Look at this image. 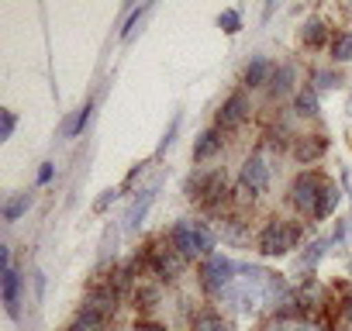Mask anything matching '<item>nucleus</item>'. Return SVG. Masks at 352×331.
Segmentation results:
<instances>
[{
	"label": "nucleus",
	"mask_w": 352,
	"mask_h": 331,
	"mask_svg": "<svg viewBox=\"0 0 352 331\" xmlns=\"http://www.w3.org/2000/svg\"><path fill=\"white\" fill-rule=\"evenodd\" d=\"M169 242L184 259H201V255H208L214 249V235L204 225H197V221H180L169 231Z\"/></svg>",
	"instance_id": "obj_1"
},
{
	"label": "nucleus",
	"mask_w": 352,
	"mask_h": 331,
	"mask_svg": "<svg viewBox=\"0 0 352 331\" xmlns=\"http://www.w3.org/2000/svg\"><path fill=\"white\" fill-rule=\"evenodd\" d=\"M300 242V228L287 225V221H270L259 231V252L263 255H287L290 249H297Z\"/></svg>",
	"instance_id": "obj_2"
},
{
	"label": "nucleus",
	"mask_w": 352,
	"mask_h": 331,
	"mask_svg": "<svg viewBox=\"0 0 352 331\" xmlns=\"http://www.w3.org/2000/svg\"><path fill=\"white\" fill-rule=\"evenodd\" d=\"M201 283H204L208 293H225L235 283V262L225 259V255H211L201 269Z\"/></svg>",
	"instance_id": "obj_3"
},
{
	"label": "nucleus",
	"mask_w": 352,
	"mask_h": 331,
	"mask_svg": "<svg viewBox=\"0 0 352 331\" xmlns=\"http://www.w3.org/2000/svg\"><path fill=\"white\" fill-rule=\"evenodd\" d=\"M321 187H324V180H321V176H314V173L297 176V180H294V187H290V201H294V207H297V211H304V214H314V211H318Z\"/></svg>",
	"instance_id": "obj_4"
},
{
	"label": "nucleus",
	"mask_w": 352,
	"mask_h": 331,
	"mask_svg": "<svg viewBox=\"0 0 352 331\" xmlns=\"http://www.w3.org/2000/svg\"><path fill=\"white\" fill-rule=\"evenodd\" d=\"M148 266L159 279H176L184 269V255L176 249H166V245H152L148 249Z\"/></svg>",
	"instance_id": "obj_5"
},
{
	"label": "nucleus",
	"mask_w": 352,
	"mask_h": 331,
	"mask_svg": "<svg viewBox=\"0 0 352 331\" xmlns=\"http://www.w3.org/2000/svg\"><path fill=\"white\" fill-rule=\"evenodd\" d=\"M245 117H249V100H245L242 93H232V97L221 104V111H218V131H232V128H239Z\"/></svg>",
	"instance_id": "obj_6"
},
{
	"label": "nucleus",
	"mask_w": 352,
	"mask_h": 331,
	"mask_svg": "<svg viewBox=\"0 0 352 331\" xmlns=\"http://www.w3.org/2000/svg\"><path fill=\"white\" fill-rule=\"evenodd\" d=\"M266 183H270V170H266V162H263L259 155L245 159V166H242V187L249 190V197H252V194H263V190H266Z\"/></svg>",
	"instance_id": "obj_7"
},
{
	"label": "nucleus",
	"mask_w": 352,
	"mask_h": 331,
	"mask_svg": "<svg viewBox=\"0 0 352 331\" xmlns=\"http://www.w3.org/2000/svg\"><path fill=\"white\" fill-rule=\"evenodd\" d=\"M155 190H159V187H148V190H142V194L131 201V207H128V214H124V231H135V228L145 221V214H148V207H152V201H155Z\"/></svg>",
	"instance_id": "obj_8"
},
{
	"label": "nucleus",
	"mask_w": 352,
	"mask_h": 331,
	"mask_svg": "<svg viewBox=\"0 0 352 331\" xmlns=\"http://www.w3.org/2000/svg\"><path fill=\"white\" fill-rule=\"evenodd\" d=\"M118 307V290L114 286H100V290H90L87 300H83V310H94V314H114Z\"/></svg>",
	"instance_id": "obj_9"
},
{
	"label": "nucleus",
	"mask_w": 352,
	"mask_h": 331,
	"mask_svg": "<svg viewBox=\"0 0 352 331\" xmlns=\"http://www.w3.org/2000/svg\"><path fill=\"white\" fill-rule=\"evenodd\" d=\"M18 297H21V276L14 266H8L4 269V307L11 317H18Z\"/></svg>",
	"instance_id": "obj_10"
},
{
	"label": "nucleus",
	"mask_w": 352,
	"mask_h": 331,
	"mask_svg": "<svg viewBox=\"0 0 352 331\" xmlns=\"http://www.w3.org/2000/svg\"><path fill=\"white\" fill-rule=\"evenodd\" d=\"M324 148H328V141H324L321 135H307V138H300V141L294 145V155H297L300 162H314V159L324 155Z\"/></svg>",
	"instance_id": "obj_11"
},
{
	"label": "nucleus",
	"mask_w": 352,
	"mask_h": 331,
	"mask_svg": "<svg viewBox=\"0 0 352 331\" xmlns=\"http://www.w3.org/2000/svg\"><path fill=\"white\" fill-rule=\"evenodd\" d=\"M218 152H221V131L211 128V131H204V135L197 138V145H194V159H197V162H208V159L218 155Z\"/></svg>",
	"instance_id": "obj_12"
},
{
	"label": "nucleus",
	"mask_w": 352,
	"mask_h": 331,
	"mask_svg": "<svg viewBox=\"0 0 352 331\" xmlns=\"http://www.w3.org/2000/svg\"><path fill=\"white\" fill-rule=\"evenodd\" d=\"M270 69H273V66H270V59L256 56V59L245 66V76H242V80H245V87H263V83H266V76H270Z\"/></svg>",
	"instance_id": "obj_13"
},
{
	"label": "nucleus",
	"mask_w": 352,
	"mask_h": 331,
	"mask_svg": "<svg viewBox=\"0 0 352 331\" xmlns=\"http://www.w3.org/2000/svg\"><path fill=\"white\" fill-rule=\"evenodd\" d=\"M338 201H342V190H338L335 183H324V187H321V197H318V211H314V218H328V214L338 207Z\"/></svg>",
	"instance_id": "obj_14"
},
{
	"label": "nucleus",
	"mask_w": 352,
	"mask_h": 331,
	"mask_svg": "<svg viewBox=\"0 0 352 331\" xmlns=\"http://www.w3.org/2000/svg\"><path fill=\"white\" fill-rule=\"evenodd\" d=\"M300 38H304V45H324V42H328V25H324L321 18H311V21L300 28Z\"/></svg>",
	"instance_id": "obj_15"
},
{
	"label": "nucleus",
	"mask_w": 352,
	"mask_h": 331,
	"mask_svg": "<svg viewBox=\"0 0 352 331\" xmlns=\"http://www.w3.org/2000/svg\"><path fill=\"white\" fill-rule=\"evenodd\" d=\"M90 111H94V104H83V107H80L73 117H66V121H63V131H59V135H63V138L80 135V131L87 128V121H90Z\"/></svg>",
	"instance_id": "obj_16"
},
{
	"label": "nucleus",
	"mask_w": 352,
	"mask_h": 331,
	"mask_svg": "<svg viewBox=\"0 0 352 331\" xmlns=\"http://www.w3.org/2000/svg\"><path fill=\"white\" fill-rule=\"evenodd\" d=\"M104 314H94V310H80L76 321L69 324V331H104Z\"/></svg>",
	"instance_id": "obj_17"
},
{
	"label": "nucleus",
	"mask_w": 352,
	"mask_h": 331,
	"mask_svg": "<svg viewBox=\"0 0 352 331\" xmlns=\"http://www.w3.org/2000/svg\"><path fill=\"white\" fill-rule=\"evenodd\" d=\"M194 331H232V328H228V321H221L214 310H201V314L194 317Z\"/></svg>",
	"instance_id": "obj_18"
},
{
	"label": "nucleus",
	"mask_w": 352,
	"mask_h": 331,
	"mask_svg": "<svg viewBox=\"0 0 352 331\" xmlns=\"http://www.w3.org/2000/svg\"><path fill=\"white\" fill-rule=\"evenodd\" d=\"M294 107H297V114H304V117H314V114H318V93H314V87H304V90L297 93Z\"/></svg>",
	"instance_id": "obj_19"
},
{
	"label": "nucleus",
	"mask_w": 352,
	"mask_h": 331,
	"mask_svg": "<svg viewBox=\"0 0 352 331\" xmlns=\"http://www.w3.org/2000/svg\"><path fill=\"white\" fill-rule=\"evenodd\" d=\"M331 59H338V62L352 59V32H338L331 38Z\"/></svg>",
	"instance_id": "obj_20"
},
{
	"label": "nucleus",
	"mask_w": 352,
	"mask_h": 331,
	"mask_svg": "<svg viewBox=\"0 0 352 331\" xmlns=\"http://www.w3.org/2000/svg\"><path fill=\"white\" fill-rule=\"evenodd\" d=\"M290 83H294V66H280V69L273 73V80H270V93L280 97V93L290 90Z\"/></svg>",
	"instance_id": "obj_21"
},
{
	"label": "nucleus",
	"mask_w": 352,
	"mask_h": 331,
	"mask_svg": "<svg viewBox=\"0 0 352 331\" xmlns=\"http://www.w3.org/2000/svg\"><path fill=\"white\" fill-rule=\"evenodd\" d=\"M225 173H214V180H211V187H208V194L201 197L208 207H218V204H225Z\"/></svg>",
	"instance_id": "obj_22"
},
{
	"label": "nucleus",
	"mask_w": 352,
	"mask_h": 331,
	"mask_svg": "<svg viewBox=\"0 0 352 331\" xmlns=\"http://www.w3.org/2000/svg\"><path fill=\"white\" fill-rule=\"evenodd\" d=\"M28 207H32V194H18V197H11V201L4 204V221H18Z\"/></svg>",
	"instance_id": "obj_23"
},
{
	"label": "nucleus",
	"mask_w": 352,
	"mask_h": 331,
	"mask_svg": "<svg viewBox=\"0 0 352 331\" xmlns=\"http://www.w3.org/2000/svg\"><path fill=\"white\" fill-rule=\"evenodd\" d=\"M148 11H152V4H142V8H138V11H135V14L128 18V25H124V32H121V38H131V35L138 32V25H142V18H145Z\"/></svg>",
	"instance_id": "obj_24"
},
{
	"label": "nucleus",
	"mask_w": 352,
	"mask_h": 331,
	"mask_svg": "<svg viewBox=\"0 0 352 331\" xmlns=\"http://www.w3.org/2000/svg\"><path fill=\"white\" fill-rule=\"evenodd\" d=\"M218 25L228 32V35H235L239 28H242V18H239V11H221V18H218Z\"/></svg>",
	"instance_id": "obj_25"
},
{
	"label": "nucleus",
	"mask_w": 352,
	"mask_h": 331,
	"mask_svg": "<svg viewBox=\"0 0 352 331\" xmlns=\"http://www.w3.org/2000/svg\"><path fill=\"white\" fill-rule=\"evenodd\" d=\"M338 83H342V80H338V73H324V69H321V73H314V87H318V90H335Z\"/></svg>",
	"instance_id": "obj_26"
},
{
	"label": "nucleus",
	"mask_w": 352,
	"mask_h": 331,
	"mask_svg": "<svg viewBox=\"0 0 352 331\" xmlns=\"http://www.w3.org/2000/svg\"><path fill=\"white\" fill-rule=\"evenodd\" d=\"M324 249H328V242H314V245H311V252L300 259V269H311V266H314V262L324 255Z\"/></svg>",
	"instance_id": "obj_27"
},
{
	"label": "nucleus",
	"mask_w": 352,
	"mask_h": 331,
	"mask_svg": "<svg viewBox=\"0 0 352 331\" xmlns=\"http://www.w3.org/2000/svg\"><path fill=\"white\" fill-rule=\"evenodd\" d=\"M155 300H159V290L155 286H142L138 290V304L142 307H155Z\"/></svg>",
	"instance_id": "obj_28"
},
{
	"label": "nucleus",
	"mask_w": 352,
	"mask_h": 331,
	"mask_svg": "<svg viewBox=\"0 0 352 331\" xmlns=\"http://www.w3.org/2000/svg\"><path fill=\"white\" fill-rule=\"evenodd\" d=\"M14 124H18V121H14V114H11V111H4V124H0V141H8V138L14 135Z\"/></svg>",
	"instance_id": "obj_29"
},
{
	"label": "nucleus",
	"mask_w": 352,
	"mask_h": 331,
	"mask_svg": "<svg viewBox=\"0 0 352 331\" xmlns=\"http://www.w3.org/2000/svg\"><path fill=\"white\" fill-rule=\"evenodd\" d=\"M118 194H121V190H104V197H97L94 211H107V204H114V201H118Z\"/></svg>",
	"instance_id": "obj_30"
},
{
	"label": "nucleus",
	"mask_w": 352,
	"mask_h": 331,
	"mask_svg": "<svg viewBox=\"0 0 352 331\" xmlns=\"http://www.w3.org/2000/svg\"><path fill=\"white\" fill-rule=\"evenodd\" d=\"M49 176H52V166L45 162V166H42V173H38V180H42V183H49Z\"/></svg>",
	"instance_id": "obj_31"
},
{
	"label": "nucleus",
	"mask_w": 352,
	"mask_h": 331,
	"mask_svg": "<svg viewBox=\"0 0 352 331\" xmlns=\"http://www.w3.org/2000/svg\"><path fill=\"white\" fill-rule=\"evenodd\" d=\"M135 331H166V328H159V324H148V321H145V324H138Z\"/></svg>",
	"instance_id": "obj_32"
},
{
	"label": "nucleus",
	"mask_w": 352,
	"mask_h": 331,
	"mask_svg": "<svg viewBox=\"0 0 352 331\" xmlns=\"http://www.w3.org/2000/svg\"><path fill=\"white\" fill-rule=\"evenodd\" d=\"M345 317H349V324H352V293L345 297Z\"/></svg>",
	"instance_id": "obj_33"
}]
</instances>
